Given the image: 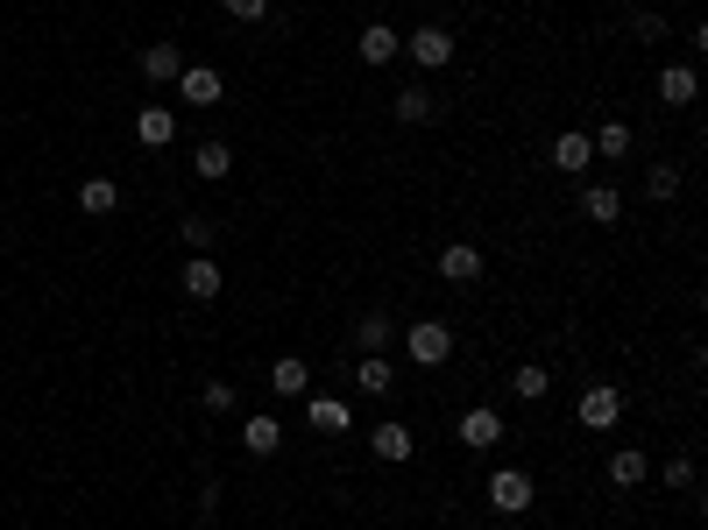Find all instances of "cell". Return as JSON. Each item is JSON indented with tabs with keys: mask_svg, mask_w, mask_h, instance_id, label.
Wrapping results in <instances>:
<instances>
[{
	"mask_svg": "<svg viewBox=\"0 0 708 530\" xmlns=\"http://www.w3.org/2000/svg\"><path fill=\"white\" fill-rule=\"evenodd\" d=\"M404 354H411L418 368H446V361H454V326H446V318H418V326H404Z\"/></svg>",
	"mask_w": 708,
	"mask_h": 530,
	"instance_id": "cell-1",
	"label": "cell"
},
{
	"mask_svg": "<svg viewBox=\"0 0 708 530\" xmlns=\"http://www.w3.org/2000/svg\"><path fill=\"white\" fill-rule=\"evenodd\" d=\"M481 495H489V509H496V517H524L538 488H532V474H524V467H496Z\"/></svg>",
	"mask_w": 708,
	"mask_h": 530,
	"instance_id": "cell-2",
	"label": "cell"
},
{
	"mask_svg": "<svg viewBox=\"0 0 708 530\" xmlns=\"http://www.w3.org/2000/svg\"><path fill=\"white\" fill-rule=\"evenodd\" d=\"M574 417L589 424V432H616V424H624V389L616 382H589L581 403H574Z\"/></svg>",
	"mask_w": 708,
	"mask_h": 530,
	"instance_id": "cell-3",
	"label": "cell"
},
{
	"mask_svg": "<svg viewBox=\"0 0 708 530\" xmlns=\"http://www.w3.org/2000/svg\"><path fill=\"white\" fill-rule=\"evenodd\" d=\"M454 432H461V446H468V452H496V446L510 438V424H503V411H496V403H475V411H461Z\"/></svg>",
	"mask_w": 708,
	"mask_h": 530,
	"instance_id": "cell-4",
	"label": "cell"
},
{
	"mask_svg": "<svg viewBox=\"0 0 708 530\" xmlns=\"http://www.w3.org/2000/svg\"><path fill=\"white\" fill-rule=\"evenodd\" d=\"M404 57H411L418 71H446V64H454V36H446L440 22H426V28L404 36Z\"/></svg>",
	"mask_w": 708,
	"mask_h": 530,
	"instance_id": "cell-5",
	"label": "cell"
},
{
	"mask_svg": "<svg viewBox=\"0 0 708 530\" xmlns=\"http://www.w3.org/2000/svg\"><path fill=\"white\" fill-rule=\"evenodd\" d=\"M369 452H375V460H383V467H404V460H411V452H418V438H411V424H397V417H383V424H375V432H369Z\"/></svg>",
	"mask_w": 708,
	"mask_h": 530,
	"instance_id": "cell-6",
	"label": "cell"
},
{
	"mask_svg": "<svg viewBox=\"0 0 708 530\" xmlns=\"http://www.w3.org/2000/svg\"><path fill=\"white\" fill-rule=\"evenodd\" d=\"M177 99H191V106H220V99H228V79H220L213 64H185V71H177Z\"/></svg>",
	"mask_w": 708,
	"mask_h": 530,
	"instance_id": "cell-7",
	"label": "cell"
},
{
	"mask_svg": "<svg viewBox=\"0 0 708 530\" xmlns=\"http://www.w3.org/2000/svg\"><path fill=\"white\" fill-rule=\"evenodd\" d=\"M177 283H185V297H199V305H213V297L228 291V269H220L213 255H191V262H185V276H177Z\"/></svg>",
	"mask_w": 708,
	"mask_h": 530,
	"instance_id": "cell-8",
	"label": "cell"
},
{
	"mask_svg": "<svg viewBox=\"0 0 708 530\" xmlns=\"http://www.w3.org/2000/svg\"><path fill=\"white\" fill-rule=\"evenodd\" d=\"M355 57H361V64H397V57H404V36L390 22H369L355 36Z\"/></svg>",
	"mask_w": 708,
	"mask_h": 530,
	"instance_id": "cell-9",
	"label": "cell"
},
{
	"mask_svg": "<svg viewBox=\"0 0 708 530\" xmlns=\"http://www.w3.org/2000/svg\"><path fill=\"white\" fill-rule=\"evenodd\" d=\"M135 64H142L149 85H177V71H185V50H177V43H142V57H135Z\"/></svg>",
	"mask_w": 708,
	"mask_h": 530,
	"instance_id": "cell-10",
	"label": "cell"
},
{
	"mask_svg": "<svg viewBox=\"0 0 708 530\" xmlns=\"http://www.w3.org/2000/svg\"><path fill=\"white\" fill-rule=\"evenodd\" d=\"M390 114H397L404 128H426V120H440V99H432V85H404V93L390 99Z\"/></svg>",
	"mask_w": 708,
	"mask_h": 530,
	"instance_id": "cell-11",
	"label": "cell"
},
{
	"mask_svg": "<svg viewBox=\"0 0 708 530\" xmlns=\"http://www.w3.org/2000/svg\"><path fill=\"white\" fill-rule=\"evenodd\" d=\"M440 276L446 283H475L481 276V248H475V240H446V248H440Z\"/></svg>",
	"mask_w": 708,
	"mask_h": 530,
	"instance_id": "cell-12",
	"label": "cell"
},
{
	"mask_svg": "<svg viewBox=\"0 0 708 530\" xmlns=\"http://www.w3.org/2000/svg\"><path fill=\"white\" fill-rule=\"evenodd\" d=\"M589 163H595L589 134H574V128H567V134H553V170H560V177H581Z\"/></svg>",
	"mask_w": 708,
	"mask_h": 530,
	"instance_id": "cell-13",
	"label": "cell"
},
{
	"mask_svg": "<svg viewBox=\"0 0 708 530\" xmlns=\"http://www.w3.org/2000/svg\"><path fill=\"white\" fill-rule=\"evenodd\" d=\"M135 134H142V149H171L177 142V114L171 106H142V114H135Z\"/></svg>",
	"mask_w": 708,
	"mask_h": 530,
	"instance_id": "cell-14",
	"label": "cell"
},
{
	"mask_svg": "<svg viewBox=\"0 0 708 530\" xmlns=\"http://www.w3.org/2000/svg\"><path fill=\"white\" fill-rule=\"evenodd\" d=\"M355 382L369 389V397H383V403H390V397H397V389H404V382H397V368H390V354H361Z\"/></svg>",
	"mask_w": 708,
	"mask_h": 530,
	"instance_id": "cell-15",
	"label": "cell"
},
{
	"mask_svg": "<svg viewBox=\"0 0 708 530\" xmlns=\"http://www.w3.org/2000/svg\"><path fill=\"white\" fill-rule=\"evenodd\" d=\"M277 446H283V424L269 417V411L241 424V452H255V460H269V452H277Z\"/></svg>",
	"mask_w": 708,
	"mask_h": 530,
	"instance_id": "cell-16",
	"label": "cell"
},
{
	"mask_svg": "<svg viewBox=\"0 0 708 530\" xmlns=\"http://www.w3.org/2000/svg\"><path fill=\"white\" fill-rule=\"evenodd\" d=\"M695 93H701L695 64H666V71H659V99H666V106H695Z\"/></svg>",
	"mask_w": 708,
	"mask_h": 530,
	"instance_id": "cell-17",
	"label": "cell"
},
{
	"mask_svg": "<svg viewBox=\"0 0 708 530\" xmlns=\"http://www.w3.org/2000/svg\"><path fill=\"white\" fill-rule=\"evenodd\" d=\"M305 424H312V432H348L355 411L340 397H305Z\"/></svg>",
	"mask_w": 708,
	"mask_h": 530,
	"instance_id": "cell-18",
	"label": "cell"
},
{
	"mask_svg": "<svg viewBox=\"0 0 708 530\" xmlns=\"http://www.w3.org/2000/svg\"><path fill=\"white\" fill-rule=\"evenodd\" d=\"M269 389H277V397H312V368L298 354H283L277 368H269Z\"/></svg>",
	"mask_w": 708,
	"mask_h": 530,
	"instance_id": "cell-19",
	"label": "cell"
},
{
	"mask_svg": "<svg viewBox=\"0 0 708 530\" xmlns=\"http://www.w3.org/2000/svg\"><path fill=\"white\" fill-rule=\"evenodd\" d=\"M645 474H652V460H645L638 446H616L610 452V481H616V488H645Z\"/></svg>",
	"mask_w": 708,
	"mask_h": 530,
	"instance_id": "cell-20",
	"label": "cell"
},
{
	"mask_svg": "<svg viewBox=\"0 0 708 530\" xmlns=\"http://www.w3.org/2000/svg\"><path fill=\"white\" fill-rule=\"evenodd\" d=\"M581 212H589L595 226H616V220H624V191H610V185H589V191H581Z\"/></svg>",
	"mask_w": 708,
	"mask_h": 530,
	"instance_id": "cell-21",
	"label": "cell"
},
{
	"mask_svg": "<svg viewBox=\"0 0 708 530\" xmlns=\"http://www.w3.org/2000/svg\"><path fill=\"white\" fill-rule=\"evenodd\" d=\"M390 340H397V318H383V311H369L355 326V346H361V354H390Z\"/></svg>",
	"mask_w": 708,
	"mask_h": 530,
	"instance_id": "cell-22",
	"label": "cell"
},
{
	"mask_svg": "<svg viewBox=\"0 0 708 530\" xmlns=\"http://www.w3.org/2000/svg\"><path fill=\"white\" fill-rule=\"evenodd\" d=\"M191 170H199L206 185H220V177L234 170V149L228 142H199V149H191Z\"/></svg>",
	"mask_w": 708,
	"mask_h": 530,
	"instance_id": "cell-23",
	"label": "cell"
},
{
	"mask_svg": "<svg viewBox=\"0 0 708 530\" xmlns=\"http://www.w3.org/2000/svg\"><path fill=\"white\" fill-rule=\"evenodd\" d=\"M510 397H518V403H546L553 397V375L538 368V361H524V368L510 375Z\"/></svg>",
	"mask_w": 708,
	"mask_h": 530,
	"instance_id": "cell-24",
	"label": "cell"
},
{
	"mask_svg": "<svg viewBox=\"0 0 708 530\" xmlns=\"http://www.w3.org/2000/svg\"><path fill=\"white\" fill-rule=\"evenodd\" d=\"M114 205H120V185H114V177H85V185H79V212H100V220H107Z\"/></svg>",
	"mask_w": 708,
	"mask_h": 530,
	"instance_id": "cell-25",
	"label": "cell"
},
{
	"mask_svg": "<svg viewBox=\"0 0 708 530\" xmlns=\"http://www.w3.org/2000/svg\"><path fill=\"white\" fill-rule=\"evenodd\" d=\"M589 149H595V156H630V120H602V128L589 134Z\"/></svg>",
	"mask_w": 708,
	"mask_h": 530,
	"instance_id": "cell-26",
	"label": "cell"
},
{
	"mask_svg": "<svg viewBox=\"0 0 708 530\" xmlns=\"http://www.w3.org/2000/svg\"><path fill=\"white\" fill-rule=\"evenodd\" d=\"M645 199H681V163H652V170H645Z\"/></svg>",
	"mask_w": 708,
	"mask_h": 530,
	"instance_id": "cell-27",
	"label": "cell"
},
{
	"mask_svg": "<svg viewBox=\"0 0 708 530\" xmlns=\"http://www.w3.org/2000/svg\"><path fill=\"white\" fill-rule=\"evenodd\" d=\"M177 234H185L191 255H213V220H206V212H185V226H177Z\"/></svg>",
	"mask_w": 708,
	"mask_h": 530,
	"instance_id": "cell-28",
	"label": "cell"
},
{
	"mask_svg": "<svg viewBox=\"0 0 708 530\" xmlns=\"http://www.w3.org/2000/svg\"><path fill=\"white\" fill-rule=\"evenodd\" d=\"M199 403H206L213 417H228V411H234V382H206V389H199Z\"/></svg>",
	"mask_w": 708,
	"mask_h": 530,
	"instance_id": "cell-29",
	"label": "cell"
},
{
	"mask_svg": "<svg viewBox=\"0 0 708 530\" xmlns=\"http://www.w3.org/2000/svg\"><path fill=\"white\" fill-rule=\"evenodd\" d=\"M666 488H695V460H687V452L666 460Z\"/></svg>",
	"mask_w": 708,
	"mask_h": 530,
	"instance_id": "cell-30",
	"label": "cell"
},
{
	"mask_svg": "<svg viewBox=\"0 0 708 530\" xmlns=\"http://www.w3.org/2000/svg\"><path fill=\"white\" fill-rule=\"evenodd\" d=\"M234 22H269V0H220Z\"/></svg>",
	"mask_w": 708,
	"mask_h": 530,
	"instance_id": "cell-31",
	"label": "cell"
},
{
	"mask_svg": "<svg viewBox=\"0 0 708 530\" xmlns=\"http://www.w3.org/2000/svg\"><path fill=\"white\" fill-rule=\"evenodd\" d=\"M199 517H206V523L220 517V481H206V488H199Z\"/></svg>",
	"mask_w": 708,
	"mask_h": 530,
	"instance_id": "cell-32",
	"label": "cell"
}]
</instances>
